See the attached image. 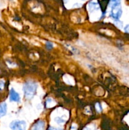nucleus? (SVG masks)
<instances>
[{
  "label": "nucleus",
  "instance_id": "6",
  "mask_svg": "<svg viewBox=\"0 0 129 130\" xmlns=\"http://www.w3.org/2000/svg\"><path fill=\"white\" fill-rule=\"evenodd\" d=\"M45 127V123L43 121H38L34 124L31 130H44Z\"/></svg>",
  "mask_w": 129,
  "mask_h": 130
},
{
  "label": "nucleus",
  "instance_id": "4",
  "mask_svg": "<svg viewBox=\"0 0 129 130\" xmlns=\"http://www.w3.org/2000/svg\"><path fill=\"white\" fill-rule=\"evenodd\" d=\"M10 100L11 102H18L20 100V95L13 88H11L10 90Z\"/></svg>",
  "mask_w": 129,
  "mask_h": 130
},
{
  "label": "nucleus",
  "instance_id": "1",
  "mask_svg": "<svg viewBox=\"0 0 129 130\" xmlns=\"http://www.w3.org/2000/svg\"><path fill=\"white\" fill-rule=\"evenodd\" d=\"M37 88V85L33 81H28L24 85L23 91L25 97L28 100L32 99L35 95Z\"/></svg>",
  "mask_w": 129,
  "mask_h": 130
},
{
  "label": "nucleus",
  "instance_id": "14",
  "mask_svg": "<svg viewBox=\"0 0 129 130\" xmlns=\"http://www.w3.org/2000/svg\"><path fill=\"white\" fill-rule=\"evenodd\" d=\"M120 1H121V0H110V1H111L112 3H116V2H120Z\"/></svg>",
  "mask_w": 129,
  "mask_h": 130
},
{
  "label": "nucleus",
  "instance_id": "5",
  "mask_svg": "<svg viewBox=\"0 0 129 130\" xmlns=\"http://www.w3.org/2000/svg\"><path fill=\"white\" fill-rule=\"evenodd\" d=\"M88 8L90 12H93L94 11H97L100 8V5L97 0H92L88 4Z\"/></svg>",
  "mask_w": 129,
  "mask_h": 130
},
{
  "label": "nucleus",
  "instance_id": "3",
  "mask_svg": "<svg viewBox=\"0 0 129 130\" xmlns=\"http://www.w3.org/2000/svg\"><path fill=\"white\" fill-rule=\"evenodd\" d=\"M11 130H26L27 124L24 121H14L10 125Z\"/></svg>",
  "mask_w": 129,
  "mask_h": 130
},
{
  "label": "nucleus",
  "instance_id": "7",
  "mask_svg": "<svg viewBox=\"0 0 129 130\" xmlns=\"http://www.w3.org/2000/svg\"><path fill=\"white\" fill-rule=\"evenodd\" d=\"M7 112V105L6 103L3 102L0 104V118L5 116Z\"/></svg>",
  "mask_w": 129,
  "mask_h": 130
},
{
  "label": "nucleus",
  "instance_id": "2",
  "mask_svg": "<svg viewBox=\"0 0 129 130\" xmlns=\"http://www.w3.org/2000/svg\"><path fill=\"white\" fill-rule=\"evenodd\" d=\"M122 15V9L120 2H116L112 3L111 6L110 16L114 20H119Z\"/></svg>",
  "mask_w": 129,
  "mask_h": 130
},
{
  "label": "nucleus",
  "instance_id": "11",
  "mask_svg": "<svg viewBox=\"0 0 129 130\" xmlns=\"http://www.w3.org/2000/svg\"><path fill=\"white\" fill-rule=\"evenodd\" d=\"M5 87V83L3 81H0V90H2Z\"/></svg>",
  "mask_w": 129,
  "mask_h": 130
},
{
  "label": "nucleus",
  "instance_id": "12",
  "mask_svg": "<svg viewBox=\"0 0 129 130\" xmlns=\"http://www.w3.org/2000/svg\"><path fill=\"white\" fill-rule=\"evenodd\" d=\"M124 30H125V32L129 34V24H128V25H126V26L125 27V28H124Z\"/></svg>",
  "mask_w": 129,
  "mask_h": 130
},
{
  "label": "nucleus",
  "instance_id": "10",
  "mask_svg": "<svg viewBox=\"0 0 129 130\" xmlns=\"http://www.w3.org/2000/svg\"><path fill=\"white\" fill-rule=\"evenodd\" d=\"M56 121L57 123H58V124H61V123H63V122H64V120H63L61 118H57L56 119Z\"/></svg>",
  "mask_w": 129,
  "mask_h": 130
},
{
  "label": "nucleus",
  "instance_id": "8",
  "mask_svg": "<svg viewBox=\"0 0 129 130\" xmlns=\"http://www.w3.org/2000/svg\"><path fill=\"white\" fill-rule=\"evenodd\" d=\"M115 25L117 27H118L119 28H122L123 23L122 22L120 21V20H115Z\"/></svg>",
  "mask_w": 129,
  "mask_h": 130
},
{
  "label": "nucleus",
  "instance_id": "13",
  "mask_svg": "<svg viewBox=\"0 0 129 130\" xmlns=\"http://www.w3.org/2000/svg\"><path fill=\"white\" fill-rule=\"evenodd\" d=\"M48 130H63L62 129H57V128H53V127H49Z\"/></svg>",
  "mask_w": 129,
  "mask_h": 130
},
{
  "label": "nucleus",
  "instance_id": "9",
  "mask_svg": "<svg viewBox=\"0 0 129 130\" xmlns=\"http://www.w3.org/2000/svg\"><path fill=\"white\" fill-rule=\"evenodd\" d=\"M46 48H48V50H51L53 48V44L51 42L48 41L46 43Z\"/></svg>",
  "mask_w": 129,
  "mask_h": 130
}]
</instances>
